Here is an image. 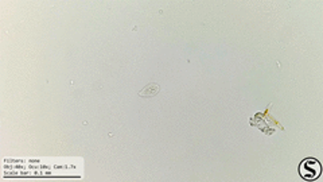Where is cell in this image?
I'll list each match as a JSON object with an SVG mask.
<instances>
[{"label": "cell", "instance_id": "obj_1", "mask_svg": "<svg viewBox=\"0 0 323 182\" xmlns=\"http://www.w3.org/2000/svg\"><path fill=\"white\" fill-rule=\"evenodd\" d=\"M322 173V164L315 158H307L299 164V174L306 181H315Z\"/></svg>", "mask_w": 323, "mask_h": 182}, {"label": "cell", "instance_id": "obj_2", "mask_svg": "<svg viewBox=\"0 0 323 182\" xmlns=\"http://www.w3.org/2000/svg\"><path fill=\"white\" fill-rule=\"evenodd\" d=\"M159 85L158 84H148L142 92H139V96L142 97H150V96H155L159 92Z\"/></svg>", "mask_w": 323, "mask_h": 182}]
</instances>
